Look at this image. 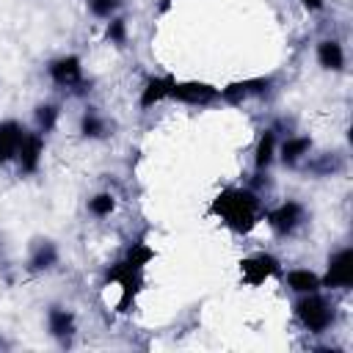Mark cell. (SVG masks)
Returning a JSON list of instances; mask_svg holds the SVG:
<instances>
[{
    "instance_id": "cell-1",
    "label": "cell",
    "mask_w": 353,
    "mask_h": 353,
    "mask_svg": "<svg viewBox=\"0 0 353 353\" xmlns=\"http://www.w3.org/2000/svg\"><path fill=\"white\" fill-rule=\"evenodd\" d=\"M210 212L215 218H221V223L229 226L232 232L248 234L262 221L265 207H262V196L254 188H248V185H232V188H223L212 199Z\"/></svg>"
},
{
    "instance_id": "cell-2",
    "label": "cell",
    "mask_w": 353,
    "mask_h": 353,
    "mask_svg": "<svg viewBox=\"0 0 353 353\" xmlns=\"http://www.w3.org/2000/svg\"><path fill=\"white\" fill-rule=\"evenodd\" d=\"M152 256H154V251L146 243L138 240V243H132L127 248V254L119 262H113L108 268V281L119 284V290H121V312H127V306L141 292V287H143V270L152 262Z\"/></svg>"
},
{
    "instance_id": "cell-3",
    "label": "cell",
    "mask_w": 353,
    "mask_h": 353,
    "mask_svg": "<svg viewBox=\"0 0 353 353\" xmlns=\"http://www.w3.org/2000/svg\"><path fill=\"white\" fill-rule=\"evenodd\" d=\"M292 309H295L298 323H301L309 334H325V331L336 323V306H334L331 298L320 295V290L301 295Z\"/></svg>"
},
{
    "instance_id": "cell-4",
    "label": "cell",
    "mask_w": 353,
    "mask_h": 353,
    "mask_svg": "<svg viewBox=\"0 0 353 353\" xmlns=\"http://www.w3.org/2000/svg\"><path fill=\"white\" fill-rule=\"evenodd\" d=\"M47 74L52 80L55 88L66 91V94H74V97H83L91 91V80H85L83 74V61L77 55H58L47 63Z\"/></svg>"
},
{
    "instance_id": "cell-5",
    "label": "cell",
    "mask_w": 353,
    "mask_h": 353,
    "mask_svg": "<svg viewBox=\"0 0 353 353\" xmlns=\"http://www.w3.org/2000/svg\"><path fill=\"white\" fill-rule=\"evenodd\" d=\"M262 218L268 221V226L273 229L276 237H295L309 223V210L298 199H287V201L276 204L273 210H268Z\"/></svg>"
},
{
    "instance_id": "cell-6",
    "label": "cell",
    "mask_w": 353,
    "mask_h": 353,
    "mask_svg": "<svg viewBox=\"0 0 353 353\" xmlns=\"http://www.w3.org/2000/svg\"><path fill=\"white\" fill-rule=\"evenodd\" d=\"M276 88V77L273 74H259V77H245L237 83H229L226 88H221V102L226 105H243L251 97H268Z\"/></svg>"
},
{
    "instance_id": "cell-7",
    "label": "cell",
    "mask_w": 353,
    "mask_h": 353,
    "mask_svg": "<svg viewBox=\"0 0 353 353\" xmlns=\"http://www.w3.org/2000/svg\"><path fill=\"white\" fill-rule=\"evenodd\" d=\"M168 99L182 102V105H193V108H210V105L221 102V88L201 83V80H176Z\"/></svg>"
},
{
    "instance_id": "cell-8",
    "label": "cell",
    "mask_w": 353,
    "mask_h": 353,
    "mask_svg": "<svg viewBox=\"0 0 353 353\" xmlns=\"http://www.w3.org/2000/svg\"><path fill=\"white\" fill-rule=\"evenodd\" d=\"M273 276H281V262L279 256L268 254V251H256L251 256H243L240 259V279L251 287H259L262 281L273 279Z\"/></svg>"
},
{
    "instance_id": "cell-9",
    "label": "cell",
    "mask_w": 353,
    "mask_h": 353,
    "mask_svg": "<svg viewBox=\"0 0 353 353\" xmlns=\"http://www.w3.org/2000/svg\"><path fill=\"white\" fill-rule=\"evenodd\" d=\"M320 287L325 290H350L353 287V248L345 245L328 256L325 276L320 279Z\"/></svg>"
},
{
    "instance_id": "cell-10",
    "label": "cell",
    "mask_w": 353,
    "mask_h": 353,
    "mask_svg": "<svg viewBox=\"0 0 353 353\" xmlns=\"http://www.w3.org/2000/svg\"><path fill=\"white\" fill-rule=\"evenodd\" d=\"M41 157H44V135L41 132H25L22 143H19V152H17V171L19 176H30L41 168Z\"/></svg>"
},
{
    "instance_id": "cell-11",
    "label": "cell",
    "mask_w": 353,
    "mask_h": 353,
    "mask_svg": "<svg viewBox=\"0 0 353 353\" xmlns=\"http://www.w3.org/2000/svg\"><path fill=\"white\" fill-rule=\"evenodd\" d=\"M47 331L52 339H58L61 347H72L74 334H77V320L72 309L66 306H50L47 309Z\"/></svg>"
},
{
    "instance_id": "cell-12",
    "label": "cell",
    "mask_w": 353,
    "mask_h": 353,
    "mask_svg": "<svg viewBox=\"0 0 353 353\" xmlns=\"http://www.w3.org/2000/svg\"><path fill=\"white\" fill-rule=\"evenodd\" d=\"M58 259H61L58 245L52 240H47V237H39L30 245V254H28L25 268H28V273H47V270H52L58 265Z\"/></svg>"
},
{
    "instance_id": "cell-13",
    "label": "cell",
    "mask_w": 353,
    "mask_h": 353,
    "mask_svg": "<svg viewBox=\"0 0 353 353\" xmlns=\"http://www.w3.org/2000/svg\"><path fill=\"white\" fill-rule=\"evenodd\" d=\"M174 83H176L174 74H152V77H146V83H143V88H141V97H138L141 110H149V108L165 102V99L171 97Z\"/></svg>"
},
{
    "instance_id": "cell-14",
    "label": "cell",
    "mask_w": 353,
    "mask_h": 353,
    "mask_svg": "<svg viewBox=\"0 0 353 353\" xmlns=\"http://www.w3.org/2000/svg\"><path fill=\"white\" fill-rule=\"evenodd\" d=\"M312 146H314V143H312L309 135H287V138L279 143L276 154H279V160H281L284 168H301V163L309 157Z\"/></svg>"
},
{
    "instance_id": "cell-15",
    "label": "cell",
    "mask_w": 353,
    "mask_h": 353,
    "mask_svg": "<svg viewBox=\"0 0 353 353\" xmlns=\"http://www.w3.org/2000/svg\"><path fill=\"white\" fill-rule=\"evenodd\" d=\"M25 132H28V130H25L17 119H3V121H0V165L11 163V160L17 157Z\"/></svg>"
},
{
    "instance_id": "cell-16",
    "label": "cell",
    "mask_w": 353,
    "mask_h": 353,
    "mask_svg": "<svg viewBox=\"0 0 353 353\" xmlns=\"http://www.w3.org/2000/svg\"><path fill=\"white\" fill-rule=\"evenodd\" d=\"M301 168L306 174H312V176H334V174H339L345 168V160L336 152H323V154H309L301 163Z\"/></svg>"
},
{
    "instance_id": "cell-17",
    "label": "cell",
    "mask_w": 353,
    "mask_h": 353,
    "mask_svg": "<svg viewBox=\"0 0 353 353\" xmlns=\"http://www.w3.org/2000/svg\"><path fill=\"white\" fill-rule=\"evenodd\" d=\"M276 149H279L276 127L262 130V135L256 141V149H254V171H268L273 165V160H276Z\"/></svg>"
},
{
    "instance_id": "cell-18",
    "label": "cell",
    "mask_w": 353,
    "mask_h": 353,
    "mask_svg": "<svg viewBox=\"0 0 353 353\" xmlns=\"http://www.w3.org/2000/svg\"><path fill=\"white\" fill-rule=\"evenodd\" d=\"M317 63L325 72H342L345 69V47L336 39H323L317 41Z\"/></svg>"
},
{
    "instance_id": "cell-19",
    "label": "cell",
    "mask_w": 353,
    "mask_h": 353,
    "mask_svg": "<svg viewBox=\"0 0 353 353\" xmlns=\"http://www.w3.org/2000/svg\"><path fill=\"white\" fill-rule=\"evenodd\" d=\"M80 135L88 141H102L110 135V121L97 108H85L80 116Z\"/></svg>"
},
{
    "instance_id": "cell-20",
    "label": "cell",
    "mask_w": 353,
    "mask_h": 353,
    "mask_svg": "<svg viewBox=\"0 0 353 353\" xmlns=\"http://www.w3.org/2000/svg\"><path fill=\"white\" fill-rule=\"evenodd\" d=\"M284 284H287L292 292H298V295L323 290V287H320V276H317L314 270H309V268H292V270H287Z\"/></svg>"
},
{
    "instance_id": "cell-21",
    "label": "cell",
    "mask_w": 353,
    "mask_h": 353,
    "mask_svg": "<svg viewBox=\"0 0 353 353\" xmlns=\"http://www.w3.org/2000/svg\"><path fill=\"white\" fill-rule=\"evenodd\" d=\"M58 119H61V108H58L55 102H41V105H36V110H33L36 132H41V135H50V132L58 127Z\"/></svg>"
},
{
    "instance_id": "cell-22",
    "label": "cell",
    "mask_w": 353,
    "mask_h": 353,
    "mask_svg": "<svg viewBox=\"0 0 353 353\" xmlns=\"http://www.w3.org/2000/svg\"><path fill=\"white\" fill-rule=\"evenodd\" d=\"M113 210H116V196L108 193V190H102V193H97V196L88 199V212L94 218H108Z\"/></svg>"
},
{
    "instance_id": "cell-23",
    "label": "cell",
    "mask_w": 353,
    "mask_h": 353,
    "mask_svg": "<svg viewBox=\"0 0 353 353\" xmlns=\"http://www.w3.org/2000/svg\"><path fill=\"white\" fill-rule=\"evenodd\" d=\"M105 39L116 47H124L127 44V22L121 17H110L108 19V28H105Z\"/></svg>"
},
{
    "instance_id": "cell-24",
    "label": "cell",
    "mask_w": 353,
    "mask_h": 353,
    "mask_svg": "<svg viewBox=\"0 0 353 353\" xmlns=\"http://www.w3.org/2000/svg\"><path fill=\"white\" fill-rule=\"evenodd\" d=\"M119 8H121V0H88V11L97 19H110V17H116Z\"/></svg>"
},
{
    "instance_id": "cell-25",
    "label": "cell",
    "mask_w": 353,
    "mask_h": 353,
    "mask_svg": "<svg viewBox=\"0 0 353 353\" xmlns=\"http://www.w3.org/2000/svg\"><path fill=\"white\" fill-rule=\"evenodd\" d=\"M301 6L314 14V11H323V8H325V0H301Z\"/></svg>"
},
{
    "instance_id": "cell-26",
    "label": "cell",
    "mask_w": 353,
    "mask_h": 353,
    "mask_svg": "<svg viewBox=\"0 0 353 353\" xmlns=\"http://www.w3.org/2000/svg\"><path fill=\"white\" fill-rule=\"evenodd\" d=\"M0 347H8V342H6V339H3V336H0Z\"/></svg>"
}]
</instances>
